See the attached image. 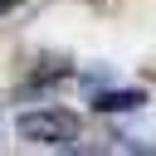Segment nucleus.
<instances>
[{"label": "nucleus", "mask_w": 156, "mask_h": 156, "mask_svg": "<svg viewBox=\"0 0 156 156\" xmlns=\"http://www.w3.org/2000/svg\"><path fill=\"white\" fill-rule=\"evenodd\" d=\"M141 102H146V93H141V88H107V93H98V98H93V107H98V112H136Z\"/></svg>", "instance_id": "f03ea898"}, {"label": "nucleus", "mask_w": 156, "mask_h": 156, "mask_svg": "<svg viewBox=\"0 0 156 156\" xmlns=\"http://www.w3.org/2000/svg\"><path fill=\"white\" fill-rule=\"evenodd\" d=\"M15 132H20L24 141H39V146H68V141H78L83 122H78V112H68V107H34V112H24V117L15 122Z\"/></svg>", "instance_id": "f257e3e1"}, {"label": "nucleus", "mask_w": 156, "mask_h": 156, "mask_svg": "<svg viewBox=\"0 0 156 156\" xmlns=\"http://www.w3.org/2000/svg\"><path fill=\"white\" fill-rule=\"evenodd\" d=\"M24 0H0V15H10V10H20Z\"/></svg>", "instance_id": "7ed1b4c3"}]
</instances>
